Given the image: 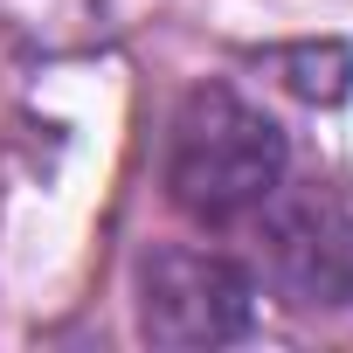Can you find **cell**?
<instances>
[{
    "label": "cell",
    "instance_id": "obj_1",
    "mask_svg": "<svg viewBox=\"0 0 353 353\" xmlns=\"http://www.w3.org/2000/svg\"><path fill=\"white\" fill-rule=\"evenodd\" d=\"M291 145L270 111L236 97L229 83H201L181 97L166 132V194L201 229H236L250 222L277 188H284Z\"/></svg>",
    "mask_w": 353,
    "mask_h": 353
},
{
    "label": "cell",
    "instance_id": "obj_2",
    "mask_svg": "<svg viewBox=\"0 0 353 353\" xmlns=\"http://www.w3.org/2000/svg\"><path fill=\"white\" fill-rule=\"evenodd\" d=\"M256 325V277L201 243H159L139 256V332L173 353L236 346Z\"/></svg>",
    "mask_w": 353,
    "mask_h": 353
},
{
    "label": "cell",
    "instance_id": "obj_3",
    "mask_svg": "<svg viewBox=\"0 0 353 353\" xmlns=\"http://www.w3.org/2000/svg\"><path fill=\"white\" fill-rule=\"evenodd\" d=\"M256 277L291 312H346L353 305V208L332 194H270L256 215Z\"/></svg>",
    "mask_w": 353,
    "mask_h": 353
},
{
    "label": "cell",
    "instance_id": "obj_4",
    "mask_svg": "<svg viewBox=\"0 0 353 353\" xmlns=\"http://www.w3.org/2000/svg\"><path fill=\"white\" fill-rule=\"evenodd\" d=\"M277 70H284V83H291L305 104H339V97L353 90V56H346L339 42H298V49L277 56Z\"/></svg>",
    "mask_w": 353,
    "mask_h": 353
}]
</instances>
